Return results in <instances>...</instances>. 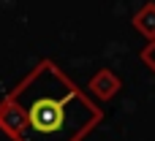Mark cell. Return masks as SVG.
<instances>
[{
    "label": "cell",
    "instance_id": "obj_1",
    "mask_svg": "<svg viewBox=\"0 0 155 141\" xmlns=\"http://www.w3.org/2000/svg\"><path fill=\"white\" fill-rule=\"evenodd\" d=\"M16 98H27V103L22 106V125L27 120V128L33 136H38L41 141H76L82 133H87L95 122H98V109L93 103H84L79 109H71V103L84 101V95L65 82L60 95H44L35 92L30 95L22 84L11 92ZM11 101V98H8ZM19 106V103H16Z\"/></svg>",
    "mask_w": 155,
    "mask_h": 141
}]
</instances>
